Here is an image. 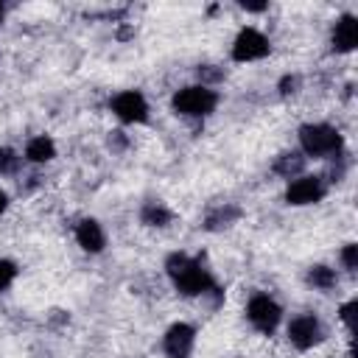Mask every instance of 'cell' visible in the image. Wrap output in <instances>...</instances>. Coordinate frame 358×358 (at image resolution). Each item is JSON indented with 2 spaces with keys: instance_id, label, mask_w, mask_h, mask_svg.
Listing matches in <instances>:
<instances>
[{
  "instance_id": "cell-1",
  "label": "cell",
  "mask_w": 358,
  "mask_h": 358,
  "mask_svg": "<svg viewBox=\"0 0 358 358\" xmlns=\"http://www.w3.org/2000/svg\"><path fill=\"white\" fill-rule=\"evenodd\" d=\"M165 268H168V277L173 280V288L185 296H201V294L213 291V277L207 274V268H201L199 260H193L182 252H173L165 260Z\"/></svg>"
},
{
  "instance_id": "cell-2",
  "label": "cell",
  "mask_w": 358,
  "mask_h": 358,
  "mask_svg": "<svg viewBox=\"0 0 358 358\" xmlns=\"http://www.w3.org/2000/svg\"><path fill=\"white\" fill-rule=\"evenodd\" d=\"M341 134L327 123H308L299 129V145L308 157H333L341 151Z\"/></svg>"
},
{
  "instance_id": "cell-3",
  "label": "cell",
  "mask_w": 358,
  "mask_h": 358,
  "mask_svg": "<svg viewBox=\"0 0 358 358\" xmlns=\"http://www.w3.org/2000/svg\"><path fill=\"white\" fill-rule=\"evenodd\" d=\"M215 103H218V95L204 84L185 87L173 95V112L187 115V117H204L215 109Z\"/></svg>"
},
{
  "instance_id": "cell-4",
  "label": "cell",
  "mask_w": 358,
  "mask_h": 358,
  "mask_svg": "<svg viewBox=\"0 0 358 358\" xmlns=\"http://www.w3.org/2000/svg\"><path fill=\"white\" fill-rule=\"evenodd\" d=\"M268 50H271V45L257 28H241L235 42H232V59L235 62H257V59L268 56Z\"/></svg>"
},
{
  "instance_id": "cell-5",
  "label": "cell",
  "mask_w": 358,
  "mask_h": 358,
  "mask_svg": "<svg viewBox=\"0 0 358 358\" xmlns=\"http://www.w3.org/2000/svg\"><path fill=\"white\" fill-rule=\"evenodd\" d=\"M280 305L271 299V296H266V294H257V296H252L249 299V305H246V316H249V322L260 330V333H274V327L280 324Z\"/></svg>"
},
{
  "instance_id": "cell-6",
  "label": "cell",
  "mask_w": 358,
  "mask_h": 358,
  "mask_svg": "<svg viewBox=\"0 0 358 358\" xmlns=\"http://www.w3.org/2000/svg\"><path fill=\"white\" fill-rule=\"evenodd\" d=\"M288 338H291V344H294L296 350H310V347H316V344L324 338V330H322V324H319L316 316L305 313V316L291 319V324H288Z\"/></svg>"
},
{
  "instance_id": "cell-7",
  "label": "cell",
  "mask_w": 358,
  "mask_h": 358,
  "mask_svg": "<svg viewBox=\"0 0 358 358\" xmlns=\"http://www.w3.org/2000/svg\"><path fill=\"white\" fill-rule=\"evenodd\" d=\"M112 112L123 123H143L148 117V103L137 90H126V92H117L112 98Z\"/></svg>"
},
{
  "instance_id": "cell-8",
  "label": "cell",
  "mask_w": 358,
  "mask_h": 358,
  "mask_svg": "<svg viewBox=\"0 0 358 358\" xmlns=\"http://www.w3.org/2000/svg\"><path fill=\"white\" fill-rule=\"evenodd\" d=\"M193 341H196V330L190 324H185V322H176V324L168 327L162 347H165L168 358H190Z\"/></svg>"
},
{
  "instance_id": "cell-9",
  "label": "cell",
  "mask_w": 358,
  "mask_h": 358,
  "mask_svg": "<svg viewBox=\"0 0 358 358\" xmlns=\"http://www.w3.org/2000/svg\"><path fill=\"white\" fill-rule=\"evenodd\" d=\"M322 196H324V182H322L319 176H299V179H294V182L288 185V190H285V201H288V204H296V207H302V204H316Z\"/></svg>"
},
{
  "instance_id": "cell-10",
  "label": "cell",
  "mask_w": 358,
  "mask_h": 358,
  "mask_svg": "<svg viewBox=\"0 0 358 358\" xmlns=\"http://www.w3.org/2000/svg\"><path fill=\"white\" fill-rule=\"evenodd\" d=\"M355 45H358V20L352 14H344V17H338V22L333 28V50L350 53V50H355Z\"/></svg>"
},
{
  "instance_id": "cell-11",
  "label": "cell",
  "mask_w": 358,
  "mask_h": 358,
  "mask_svg": "<svg viewBox=\"0 0 358 358\" xmlns=\"http://www.w3.org/2000/svg\"><path fill=\"white\" fill-rule=\"evenodd\" d=\"M76 241H78V246H81L84 252H92V255H98V252L103 249V243H106L101 224L92 221V218H84V221L78 224V229H76Z\"/></svg>"
},
{
  "instance_id": "cell-12",
  "label": "cell",
  "mask_w": 358,
  "mask_h": 358,
  "mask_svg": "<svg viewBox=\"0 0 358 358\" xmlns=\"http://www.w3.org/2000/svg\"><path fill=\"white\" fill-rule=\"evenodd\" d=\"M53 157H56V145H53L50 137L39 134V137L28 140V145H25V159L28 162H50Z\"/></svg>"
},
{
  "instance_id": "cell-13",
  "label": "cell",
  "mask_w": 358,
  "mask_h": 358,
  "mask_svg": "<svg viewBox=\"0 0 358 358\" xmlns=\"http://www.w3.org/2000/svg\"><path fill=\"white\" fill-rule=\"evenodd\" d=\"M308 282L316 285V288H322V291H327V288L336 285V271L327 268V266H313V268L308 271Z\"/></svg>"
},
{
  "instance_id": "cell-14",
  "label": "cell",
  "mask_w": 358,
  "mask_h": 358,
  "mask_svg": "<svg viewBox=\"0 0 358 358\" xmlns=\"http://www.w3.org/2000/svg\"><path fill=\"white\" fill-rule=\"evenodd\" d=\"M168 221H171V213L165 207H159V204L143 207V224H148V227H165Z\"/></svg>"
},
{
  "instance_id": "cell-15",
  "label": "cell",
  "mask_w": 358,
  "mask_h": 358,
  "mask_svg": "<svg viewBox=\"0 0 358 358\" xmlns=\"http://www.w3.org/2000/svg\"><path fill=\"white\" fill-rule=\"evenodd\" d=\"M299 168H302V157H296V154H285V157L280 159V165H277V171H280V173H285V176L296 173Z\"/></svg>"
},
{
  "instance_id": "cell-16",
  "label": "cell",
  "mask_w": 358,
  "mask_h": 358,
  "mask_svg": "<svg viewBox=\"0 0 358 358\" xmlns=\"http://www.w3.org/2000/svg\"><path fill=\"white\" fill-rule=\"evenodd\" d=\"M17 277V266L11 260H0V291H6Z\"/></svg>"
},
{
  "instance_id": "cell-17",
  "label": "cell",
  "mask_w": 358,
  "mask_h": 358,
  "mask_svg": "<svg viewBox=\"0 0 358 358\" xmlns=\"http://www.w3.org/2000/svg\"><path fill=\"white\" fill-rule=\"evenodd\" d=\"M341 260H344V268L355 271V268H358V246H355V243H347V246L341 249Z\"/></svg>"
},
{
  "instance_id": "cell-18",
  "label": "cell",
  "mask_w": 358,
  "mask_h": 358,
  "mask_svg": "<svg viewBox=\"0 0 358 358\" xmlns=\"http://www.w3.org/2000/svg\"><path fill=\"white\" fill-rule=\"evenodd\" d=\"M17 157H14V151H8V148H0V173H11L14 168H17Z\"/></svg>"
},
{
  "instance_id": "cell-19",
  "label": "cell",
  "mask_w": 358,
  "mask_h": 358,
  "mask_svg": "<svg viewBox=\"0 0 358 358\" xmlns=\"http://www.w3.org/2000/svg\"><path fill=\"white\" fill-rule=\"evenodd\" d=\"M355 310H358V302H355V299H350V302L341 308V322H344L350 330L355 327Z\"/></svg>"
},
{
  "instance_id": "cell-20",
  "label": "cell",
  "mask_w": 358,
  "mask_h": 358,
  "mask_svg": "<svg viewBox=\"0 0 358 358\" xmlns=\"http://www.w3.org/2000/svg\"><path fill=\"white\" fill-rule=\"evenodd\" d=\"M296 84H299V78H296V76H285V78H282V84H280V90H282V92H296V90H294Z\"/></svg>"
},
{
  "instance_id": "cell-21",
  "label": "cell",
  "mask_w": 358,
  "mask_h": 358,
  "mask_svg": "<svg viewBox=\"0 0 358 358\" xmlns=\"http://www.w3.org/2000/svg\"><path fill=\"white\" fill-rule=\"evenodd\" d=\"M6 207H8V196H6L3 190H0V215L6 213Z\"/></svg>"
},
{
  "instance_id": "cell-22",
  "label": "cell",
  "mask_w": 358,
  "mask_h": 358,
  "mask_svg": "<svg viewBox=\"0 0 358 358\" xmlns=\"http://www.w3.org/2000/svg\"><path fill=\"white\" fill-rule=\"evenodd\" d=\"M3 17H6V8H3V3H0V22H3Z\"/></svg>"
}]
</instances>
